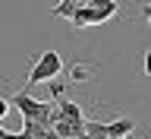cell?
<instances>
[{
	"instance_id": "2",
	"label": "cell",
	"mask_w": 151,
	"mask_h": 139,
	"mask_svg": "<svg viewBox=\"0 0 151 139\" xmlns=\"http://www.w3.org/2000/svg\"><path fill=\"white\" fill-rule=\"evenodd\" d=\"M60 70H63V57L57 54V51H44V54L38 57V63L32 66V73H28L25 82H28V85L50 82V79H57V76H60Z\"/></svg>"
},
{
	"instance_id": "4",
	"label": "cell",
	"mask_w": 151,
	"mask_h": 139,
	"mask_svg": "<svg viewBox=\"0 0 151 139\" xmlns=\"http://www.w3.org/2000/svg\"><path fill=\"white\" fill-rule=\"evenodd\" d=\"M145 73H148V79H151V47L145 51Z\"/></svg>"
},
{
	"instance_id": "6",
	"label": "cell",
	"mask_w": 151,
	"mask_h": 139,
	"mask_svg": "<svg viewBox=\"0 0 151 139\" xmlns=\"http://www.w3.org/2000/svg\"><path fill=\"white\" fill-rule=\"evenodd\" d=\"M142 13H145V19H148V22H151V7H145V9H142Z\"/></svg>"
},
{
	"instance_id": "1",
	"label": "cell",
	"mask_w": 151,
	"mask_h": 139,
	"mask_svg": "<svg viewBox=\"0 0 151 139\" xmlns=\"http://www.w3.org/2000/svg\"><path fill=\"white\" fill-rule=\"evenodd\" d=\"M110 16H116V3L113 0H104V3H79V13H76L73 25H98V22H107Z\"/></svg>"
},
{
	"instance_id": "3",
	"label": "cell",
	"mask_w": 151,
	"mask_h": 139,
	"mask_svg": "<svg viewBox=\"0 0 151 139\" xmlns=\"http://www.w3.org/2000/svg\"><path fill=\"white\" fill-rule=\"evenodd\" d=\"M54 13H57V16H66L69 22H73L76 13H79V3H73V0H63V3H57V7H54Z\"/></svg>"
},
{
	"instance_id": "5",
	"label": "cell",
	"mask_w": 151,
	"mask_h": 139,
	"mask_svg": "<svg viewBox=\"0 0 151 139\" xmlns=\"http://www.w3.org/2000/svg\"><path fill=\"white\" fill-rule=\"evenodd\" d=\"M6 108H9V101H6V98H0V120H3V114H6Z\"/></svg>"
}]
</instances>
